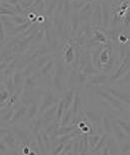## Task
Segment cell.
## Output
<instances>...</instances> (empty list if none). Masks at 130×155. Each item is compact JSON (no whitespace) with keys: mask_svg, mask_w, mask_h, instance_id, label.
Wrapping results in <instances>:
<instances>
[{"mask_svg":"<svg viewBox=\"0 0 130 155\" xmlns=\"http://www.w3.org/2000/svg\"><path fill=\"white\" fill-rule=\"evenodd\" d=\"M6 2L10 5H15L18 3V0H6Z\"/></svg>","mask_w":130,"mask_h":155,"instance_id":"cell-51","label":"cell"},{"mask_svg":"<svg viewBox=\"0 0 130 155\" xmlns=\"http://www.w3.org/2000/svg\"><path fill=\"white\" fill-rule=\"evenodd\" d=\"M80 18H79V14L78 13H74L72 15V19H71V25H72V33H76L78 28H80Z\"/></svg>","mask_w":130,"mask_h":155,"instance_id":"cell-28","label":"cell"},{"mask_svg":"<svg viewBox=\"0 0 130 155\" xmlns=\"http://www.w3.org/2000/svg\"><path fill=\"white\" fill-rule=\"evenodd\" d=\"M9 19H10V21L14 25V27H16V25H22V23H24L25 21H26V20H25L23 17L18 16V15L11 16V17H9Z\"/></svg>","mask_w":130,"mask_h":155,"instance_id":"cell-39","label":"cell"},{"mask_svg":"<svg viewBox=\"0 0 130 155\" xmlns=\"http://www.w3.org/2000/svg\"><path fill=\"white\" fill-rule=\"evenodd\" d=\"M119 41L122 44H126L127 41H128V37H127V35H124V34H121L119 36Z\"/></svg>","mask_w":130,"mask_h":155,"instance_id":"cell-46","label":"cell"},{"mask_svg":"<svg viewBox=\"0 0 130 155\" xmlns=\"http://www.w3.org/2000/svg\"><path fill=\"white\" fill-rule=\"evenodd\" d=\"M114 63H115V56H113V55L111 54V56H110V58H109L108 62L105 64V67L103 68V71L106 73V72H108V71H110V70H112V69H113Z\"/></svg>","mask_w":130,"mask_h":155,"instance_id":"cell-36","label":"cell"},{"mask_svg":"<svg viewBox=\"0 0 130 155\" xmlns=\"http://www.w3.org/2000/svg\"><path fill=\"white\" fill-rule=\"evenodd\" d=\"M0 154H1V153H0Z\"/></svg>","mask_w":130,"mask_h":155,"instance_id":"cell-54","label":"cell"},{"mask_svg":"<svg viewBox=\"0 0 130 155\" xmlns=\"http://www.w3.org/2000/svg\"><path fill=\"white\" fill-rule=\"evenodd\" d=\"M42 142H43V146L45 148V151L48 152H51V137L48 135L45 131L42 132Z\"/></svg>","mask_w":130,"mask_h":155,"instance_id":"cell-26","label":"cell"},{"mask_svg":"<svg viewBox=\"0 0 130 155\" xmlns=\"http://www.w3.org/2000/svg\"><path fill=\"white\" fill-rule=\"evenodd\" d=\"M87 0H73V2L71 3V8L72 10H75V11H78L82 8L84 5L86 4Z\"/></svg>","mask_w":130,"mask_h":155,"instance_id":"cell-32","label":"cell"},{"mask_svg":"<svg viewBox=\"0 0 130 155\" xmlns=\"http://www.w3.org/2000/svg\"><path fill=\"white\" fill-rule=\"evenodd\" d=\"M111 123H112V133H113L114 138L117 142L121 143V142L126 141V140L129 139V136L126 135V134L123 132V130L118 126L116 121H113Z\"/></svg>","mask_w":130,"mask_h":155,"instance_id":"cell-9","label":"cell"},{"mask_svg":"<svg viewBox=\"0 0 130 155\" xmlns=\"http://www.w3.org/2000/svg\"><path fill=\"white\" fill-rule=\"evenodd\" d=\"M101 124L103 126V130L104 133L110 134L112 133V123L111 120L109 119L108 116H102V120H101Z\"/></svg>","mask_w":130,"mask_h":155,"instance_id":"cell-24","label":"cell"},{"mask_svg":"<svg viewBox=\"0 0 130 155\" xmlns=\"http://www.w3.org/2000/svg\"><path fill=\"white\" fill-rule=\"evenodd\" d=\"M93 9H94V5L90 3V2H86V4L80 9V14H79L80 21L89 22V20H90L92 16V13H93Z\"/></svg>","mask_w":130,"mask_h":155,"instance_id":"cell-8","label":"cell"},{"mask_svg":"<svg viewBox=\"0 0 130 155\" xmlns=\"http://www.w3.org/2000/svg\"><path fill=\"white\" fill-rule=\"evenodd\" d=\"M2 141L5 145L7 146L10 150H12L14 152H17V148H18V145H19V141L17 140V138L15 137V135L9 131L7 134L3 135V138H2Z\"/></svg>","mask_w":130,"mask_h":155,"instance_id":"cell-7","label":"cell"},{"mask_svg":"<svg viewBox=\"0 0 130 155\" xmlns=\"http://www.w3.org/2000/svg\"><path fill=\"white\" fill-rule=\"evenodd\" d=\"M101 13H102V25L104 28H107L110 25V12L109 7L106 2H101Z\"/></svg>","mask_w":130,"mask_h":155,"instance_id":"cell-16","label":"cell"},{"mask_svg":"<svg viewBox=\"0 0 130 155\" xmlns=\"http://www.w3.org/2000/svg\"><path fill=\"white\" fill-rule=\"evenodd\" d=\"M51 84H53V87H54V89L56 92L60 93L63 91V84L62 78H59V77H57V76H54V77L53 78V81H51Z\"/></svg>","mask_w":130,"mask_h":155,"instance_id":"cell-25","label":"cell"},{"mask_svg":"<svg viewBox=\"0 0 130 155\" xmlns=\"http://www.w3.org/2000/svg\"><path fill=\"white\" fill-rule=\"evenodd\" d=\"M0 15H11V16H13V15H16V14L14 13L12 10L1 6L0 7Z\"/></svg>","mask_w":130,"mask_h":155,"instance_id":"cell-42","label":"cell"},{"mask_svg":"<svg viewBox=\"0 0 130 155\" xmlns=\"http://www.w3.org/2000/svg\"><path fill=\"white\" fill-rule=\"evenodd\" d=\"M5 40V33H4V25L2 21L0 20V41L1 42H3Z\"/></svg>","mask_w":130,"mask_h":155,"instance_id":"cell-44","label":"cell"},{"mask_svg":"<svg viewBox=\"0 0 130 155\" xmlns=\"http://www.w3.org/2000/svg\"><path fill=\"white\" fill-rule=\"evenodd\" d=\"M59 127H60V123H59V121H57V120L56 119V120H54V121L51 122V124H48V125L47 126V127L45 128V132L47 133L48 136H51V134H53V133L54 132V131H56Z\"/></svg>","mask_w":130,"mask_h":155,"instance_id":"cell-27","label":"cell"},{"mask_svg":"<svg viewBox=\"0 0 130 155\" xmlns=\"http://www.w3.org/2000/svg\"><path fill=\"white\" fill-rule=\"evenodd\" d=\"M11 152H14V151L10 150V149L4 144L3 141H0V153L6 154V153H11Z\"/></svg>","mask_w":130,"mask_h":155,"instance_id":"cell-43","label":"cell"},{"mask_svg":"<svg viewBox=\"0 0 130 155\" xmlns=\"http://www.w3.org/2000/svg\"><path fill=\"white\" fill-rule=\"evenodd\" d=\"M93 36H94V41H96L97 43L105 44L107 42V38L105 34L102 33L100 31H93Z\"/></svg>","mask_w":130,"mask_h":155,"instance_id":"cell-30","label":"cell"},{"mask_svg":"<svg viewBox=\"0 0 130 155\" xmlns=\"http://www.w3.org/2000/svg\"><path fill=\"white\" fill-rule=\"evenodd\" d=\"M7 63H1L0 64V72H2V71H4L5 69H6V67H7Z\"/></svg>","mask_w":130,"mask_h":155,"instance_id":"cell-50","label":"cell"},{"mask_svg":"<svg viewBox=\"0 0 130 155\" xmlns=\"http://www.w3.org/2000/svg\"><path fill=\"white\" fill-rule=\"evenodd\" d=\"M2 89H3V87H1V86H0V91H1Z\"/></svg>","mask_w":130,"mask_h":155,"instance_id":"cell-53","label":"cell"},{"mask_svg":"<svg viewBox=\"0 0 130 155\" xmlns=\"http://www.w3.org/2000/svg\"><path fill=\"white\" fill-rule=\"evenodd\" d=\"M74 59H75V47L73 44L67 45V49L65 50V54H63L65 63L68 64V65H71V64L74 63Z\"/></svg>","mask_w":130,"mask_h":155,"instance_id":"cell-17","label":"cell"},{"mask_svg":"<svg viewBox=\"0 0 130 155\" xmlns=\"http://www.w3.org/2000/svg\"><path fill=\"white\" fill-rule=\"evenodd\" d=\"M128 69H129V51L127 50L125 56H124V59L122 60V64H120V66L118 67V69L115 71L114 75H112L111 80L115 81V80L119 79V78H121L124 74H125V73L128 72Z\"/></svg>","mask_w":130,"mask_h":155,"instance_id":"cell-5","label":"cell"},{"mask_svg":"<svg viewBox=\"0 0 130 155\" xmlns=\"http://www.w3.org/2000/svg\"><path fill=\"white\" fill-rule=\"evenodd\" d=\"M37 112H39V107H37V101H33L32 104H30V107H28L26 115H25L24 119L26 120V121H31L32 119L36 118Z\"/></svg>","mask_w":130,"mask_h":155,"instance_id":"cell-20","label":"cell"},{"mask_svg":"<svg viewBox=\"0 0 130 155\" xmlns=\"http://www.w3.org/2000/svg\"><path fill=\"white\" fill-rule=\"evenodd\" d=\"M45 1H48V0H36V1L33 2V4L31 5V7H33V8H34V7H36L37 5H39L40 3H43Z\"/></svg>","mask_w":130,"mask_h":155,"instance_id":"cell-49","label":"cell"},{"mask_svg":"<svg viewBox=\"0 0 130 155\" xmlns=\"http://www.w3.org/2000/svg\"><path fill=\"white\" fill-rule=\"evenodd\" d=\"M82 150H83V139H79V145H78V152L79 153H82Z\"/></svg>","mask_w":130,"mask_h":155,"instance_id":"cell-48","label":"cell"},{"mask_svg":"<svg viewBox=\"0 0 130 155\" xmlns=\"http://www.w3.org/2000/svg\"><path fill=\"white\" fill-rule=\"evenodd\" d=\"M54 58H53V60L51 59L48 60V62L39 69V75L40 76H48V74H50L51 71V69L54 68Z\"/></svg>","mask_w":130,"mask_h":155,"instance_id":"cell-23","label":"cell"},{"mask_svg":"<svg viewBox=\"0 0 130 155\" xmlns=\"http://www.w3.org/2000/svg\"><path fill=\"white\" fill-rule=\"evenodd\" d=\"M27 17H28V19H29V21L32 22V20H33V21H36V20L37 15L34 12H29L27 14Z\"/></svg>","mask_w":130,"mask_h":155,"instance_id":"cell-45","label":"cell"},{"mask_svg":"<svg viewBox=\"0 0 130 155\" xmlns=\"http://www.w3.org/2000/svg\"><path fill=\"white\" fill-rule=\"evenodd\" d=\"M73 143H74V140L71 139L69 140L65 143V146H63V150H62V153L60 154H71L73 153L72 152V149H73Z\"/></svg>","mask_w":130,"mask_h":155,"instance_id":"cell-33","label":"cell"},{"mask_svg":"<svg viewBox=\"0 0 130 155\" xmlns=\"http://www.w3.org/2000/svg\"><path fill=\"white\" fill-rule=\"evenodd\" d=\"M71 110H72V114H73V117L84 116L83 115V99L79 92H75Z\"/></svg>","mask_w":130,"mask_h":155,"instance_id":"cell-6","label":"cell"},{"mask_svg":"<svg viewBox=\"0 0 130 155\" xmlns=\"http://www.w3.org/2000/svg\"><path fill=\"white\" fill-rule=\"evenodd\" d=\"M119 147H118L117 141L112 136L109 135L107 139L106 145L99 151V154H119Z\"/></svg>","mask_w":130,"mask_h":155,"instance_id":"cell-4","label":"cell"},{"mask_svg":"<svg viewBox=\"0 0 130 155\" xmlns=\"http://www.w3.org/2000/svg\"><path fill=\"white\" fill-rule=\"evenodd\" d=\"M9 132V129L4 128V127H0V136H3L5 134H7Z\"/></svg>","mask_w":130,"mask_h":155,"instance_id":"cell-47","label":"cell"},{"mask_svg":"<svg viewBox=\"0 0 130 155\" xmlns=\"http://www.w3.org/2000/svg\"><path fill=\"white\" fill-rule=\"evenodd\" d=\"M30 128H31V130H32L33 135H34V134L40 132V130L42 129V116L37 117L36 119L31 120Z\"/></svg>","mask_w":130,"mask_h":155,"instance_id":"cell-22","label":"cell"},{"mask_svg":"<svg viewBox=\"0 0 130 155\" xmlns=\"http://www.w3.org/2000/svg\"><path fill=\"white\" fill-rule=\"evenodd\" d=\"M74 95H75V91L71 89V90H69L65 95H63V97L60 98L63 101V104H65V110L71 109L72 102H73V99H74Z\"/></svg>","mask_w":130,"mask_h":155,"instance_id":"cell-21","label":"cell"},{"mask_svg":"<svg viewBox=\"0 0 130 155\" xmlns=\"http://www.w3.org/2000/svg\"><path fill=\"white\" fill-rule=\"evenodd\" d=\"M59 101L60 99L57 98V96L53 94V93H45V94H43L42 97L40 107H39V113L40 114V116H42V113L45 112V110H47L48 107L54 106V104H57Z\"/></svg>","mask_w":130,"mask_h":155,"instance_id":"cell-1","label":"cell"},{"mask_svg":"<svg viewBox=\"0 0 130 155\" xmlns=\"http://www.w3.org/2000/svg\"><path fill=\"white\" fill-rule=\"evenodd\" d=\"M9 98H10V94H9V92H8L5 88H3V89L1 90V91H0V102H1V104H3V102L7 101Z\"/></svg>","mask_w":130,"mask_h":155,"instance_id":"cell-40","label":"cell"},{"mask_svg":"<svg viewBox=\"0 0 130 155\" xmlns=\"http://www.w3.org/2000/svg\"><path fill=\"white\" fill-rule=\"evenodd\" d=\"M92 21L93 25H102V13H101V3L100 2H96L94 4L93 13H92Z\"/></svg>","mask_w":130,"mask_h":155,"instance_id":"cell-15","label":"cell"},{"mask_svg":"<svg viewBox=\"0 0 130 155\" xmlns=\"http://www.w3.org/2000/svg\"><path fill=\"white\" fill-rule=\"evenodd\" d=\"M83 115L89 122H91L92 124L101 125V120H102V116H103L102 113H97V112H93V110H84Z\"/></svg>","mask_w":130,"mask_h":155,"instance_id":"cell-11","label":"cell"},{"mask_svg":"<svg viewBox=\"0 0 130 155\" xmlns=\"http://www.w3.org/2000/svg\"><path fill=\"white\" fill-rule=\"evenodd\" d=\"M108 137H109V134H107V133L102 134V135L100 136V139H99V141L97 142L96 146H95V147L90 151L91 153H93V154L99 153V151L104 147V146L106 145V142H107V139H108Z\"/></svg>","mask_w":130,"mask_h":155,"instance_id":"cell-19","label":"cell"},{"mask_svg":"<svg viewBox=\"0 0 130 155\" xmlns=\"http://www.w3.org/2000/svg\"><path fill=\"white\" fill-rule=\"evenodd\" d=\"M2 47H3V45H2V42H1V41H0V49H1Z\"/></svg>","mask_w":130,"mask_h":155,"instance_id":"cell-52","label":"cell"},{"mask_svg":"<svg viewBox=\"0 0 130 155\" xmlns=\"http://www.w3.org/2000/svg\"><path fill=\"white\" fill-rule=\"evenodd\" d=\"M76 128H77V126H69V125L68 126H60V127L50 136L51 140L54 139L56 137H60V136H63V135H67V134L73 132Z\"/></svg>","mask_w":130,"mask_h":155,"instance_id":"cell-13","label":"cell"},{"mask_svg":"<svg viewBox=\"0 0 130 155\" xmlns=\"http://www.w3.org/2000/svg\"><path fill=\"white\" fill-rule=\"evenodd\" d=\"M88 134H83V150L81 154H87L90 152V147H89V142H88Z\"/></svg>","mask_w":130,"mask_h":155,"instance_id":"cell-35","label":"cell"},{"mask_svg":"<svg viewBox=\"0 0 130 155\" xmlns=\"http://www.w3.org/2000/svg\"><path fill=\"white\" fill-rule=\"evenodd\" d=\"M116 123L118 124V126L122 129L123 132L126 134V135L129 136V133H130V128H129V122L128 121H125V120H121V119H117L116 120Z\"/></svg>","mask_w":130,"mask_h":155,"instance_id":"cell-31","label":"cell"},{"mask_svg":"<svg viewBox=\"0 0 130 155\" xmlns=\"http://www.w3.org/2000/svg\"><path fill=\"white\" fill-rule=\"evenodd\" d=\"M27 109H28V107L26 106V104H23V106L20 107L18 110H16L15 112L13 113V115H12V117H11V119L9 120V124L10 125H15L19 121L23 120L25 115H26Z\"/></svg>","mask_w":130,"mask_h":155,"instance_id":"cell-10","label":"cell"},{"mask_svg":"<svg viewBox=\"0 0 130 155\" xmlns=\"http://www.w3.org/2000/svg\"><path fill=\"white\" fill-rule=\"evenodd\" d=\"M107 80V75L105 73H100L98 74L97 76H94L92 77L91 79H89L87 81L86 83V86L87 87H91V86H97V85H100V84H104L106 82Z\"/></svg>","mask_w":130,"mask_h":155,"instance_id":"cell-14","label":"cell"},{"mask_svg":"<svg viewBox=\"0 0 130 155\" xmlns=\"http://www.w3.org/2000/svg\"><path fill=\"white\" fill-rule=\"evenodd\" d=\"M13 113H14V110H10L9 112H6L4 115L0 116V120H1V121H3V122H9V120L11 119V117H12Z\"/></svg>","mask_w":130,"mask_h":155,"instance_id":"cell-41","label":"cell"},{"mask_svg":"<svg viewBox=\"0 0 130 155\" xmlns=\"http://www.w3.org/2000/svg\"><path fill=\"white\" fill-rule=\"evenodd\" d=\"M100 134H92V135H89L88 134V142H89V147H90V151L93 149L95 146H96L97 142L99 141L100 139Z\"/></svg>","mask_w":130,"mask_h":155,"instance_id":"cell-29","label":"cell"},{"mask_svg":"<svg viewBox=\"0 0 130 155\" xmlns=\"http://www.w3.org/2000/svg\"><path fill=\"white\" fill-rule=\"evenodd\" d=\"M123 144L120 145L119 147V152L122 154H129L130 152V143L128 140H126V141H123L122 142Z\"/></svg>","mask_w":130,"mask_h":155,"instance_id":"cell-38","label":"cell"},{"mask_svg":"<svg viewBox=\"0 0 130 155\" xmlns=\"http://www.w3.org/2000/svg\"><path fill=\"white\" fill-rule=\"evenodd\" d=\"M5 89H6L8 92H9L10 96L14 93V84H13L12 77H11V75L7 78L6 82H5Z\"/></svg>","mask_w":130,"mask_h":155,"instance_id":"cell-34","label":"cell"},{"mask_svg":"<svg viewBox=\"0 0 130 155\" xmlns=\"http://www.w3.org/2000/svg\"><path fill=\"white\" fill-rule=\"evenodd\" d=\"M37 76L39 75H31L26 76L23 81V89L25 90H34L37 85Z\"/></svg>","mask_w":130,"mask_h":155,"instance_id":"cell-18","label":"cell"},{"mask_svg":"<svg viewBox=\"0 0 130 155\" xmlns=\"http://www.w3.org/2000/svg\"><path fill=\"white\" fill-rule=\"evenodd\" d=\"M97 94L99 95L101 98L105 99V101L108 102L112 107H114V109H116L118 110H123L122 102H121L120 101H118L117 98H115L114 96L111 95L108 91H106V90H102V89H98Z\"/></svg>","mask_w":130,"mask_h":155,"instance_id":"cell-3","label":"cell"},{"mask_svg":"<svg viewBox=\"0 0 130 155\" xmlns=\"http://www.w3.org/2000/svg\"><path fill=\"white\" fill-rule=\"evenodd\" d=\"M11 132L15 135L19 143H22V144H24V145H28L32 141V136L30 135L29 132L17 127V126H13V127L11 128Z\"/></svg>","mask_w":130,"mask_h":155,"instance_id":"cell-2","label":"cell"},{"mask_svg":"<svg viewBox=\"0 0 130 155\" xmlns=\"http://www.w3.org/2000/svg\"><path fill=\"white\" fill-rule=\"evenodd\" d=\"M65 73H66V70H65V67H63V65L62 63H57V69H56V74H54V76H57V77L62 78V79H63Z\"/></svg>","mask_w":130,"mask_h":155,"instance_id":"cell-37","label":"cell"},{"mask_svg":"<svg viewBox=\"0 0 130 155\" xmlns=\"http://www.w3.org/2000/svg\"><path fill=\"white\" fill-rule=\"evenodd\" d=\"M106 91H108L111 95H113L115 98H117L118 101H120L121 102H124L126 106L129 104V94H127V93H124L116 88H111V87L107 88Z\"/></svg>","mask_w":130,"mask_h":155,"instance_id":"cell-12","label":"cell"}]
</instances>
